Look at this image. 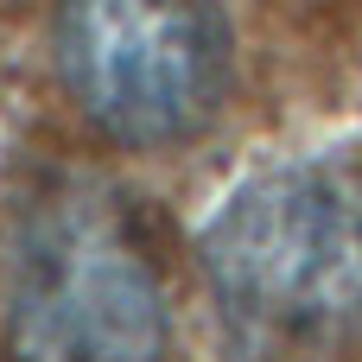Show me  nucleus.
Masks as SVG:
<instances>
[{"mask_svg": "<svg viewBox=\"0 0 362 362\" xmlns=\"http://www.w3.org/2000/svg\"><path fill=\"white\" fill-rule=\"evenodd\" d=\"M6 350L13 362H165V280L108 185L51 178L13 210Z\"/></svg>", "mask_w": 362, "mask_h": 362, "instance_id": "obj_2", "label": "nucleus"}, {"mask_svg": "<svg viewBox=\"0 0 362 362\" xmlns=\"http://www.w3.org/2000/svg\"><path fill=\"white\" fill-rule=\"evenodd\" d=\"M51 57L76 115L115 146L204 134L235 76L216 0H51Z\"/></svg>", "mask_w": 362, "mask_h": 362, "instance_id": "obj_3", "label": "nucleus"}, {"mask_svg": "<svg viewBox=\"0 0 362 362\" xmlns=\"http://www.w3.org/2000/svg\"><path fill=\"white\" fill-rule=\"evenodd\" d=\"M204 280L248 356H325L362 331V153L255 172L204 229Z\"/></svg>", "mask_w": 362, "mask_h": 362, "instance_id": "obj_1", "label": "nucleus"}]
</instances>
